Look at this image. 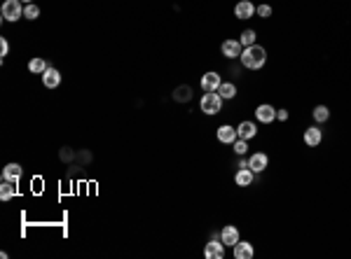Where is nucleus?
Returning a JSON list of instances; mask_svg holds the SVG:
<instances>
[{"mask_svg":"<svg viewBox=\"0 0 351 259\" xmlns=\"http://www.w3.org/2000/svg\"><path fill=\"white\" fill-rule=\"evenodd\" d=\"M241 66L248 70H260L265 63H267V49L260 45H253V47H244V52L239 56Z\"/></svg>","mask_w":351,"mask_h":259,"instance_id":"1","label":"nucleus"},{"mask_svg":"<svg viewBox=\"0 0 351 259\" xmlns=\"http://www.w3.org/2000/svg\"><path fill=\"white\" fill-rule=\"evenodd\" d=\"M222 103H225V100L220 98L218 91H206L201 96V100H199V110L204 114H208V117H213V114L222 112Z\"/></svg>","mask_w":351,"mask_h":259,"instance_id":"2","label":"nucleus"},{"mask_svg":"<svg viewBox=\"0 0 351 259\" xmlns=\"http://www.w3.org/2000/svg\"><path fill=\"white\" fill-rule=\"evenodd\" d=\"M21 16H23L21 0H5L2 2V19L5 21H19Z\"/></svg>","mask_w":351,"mask_h":259,"instance_id":"3","label":"nucleus"},{"mask_svg":"<svg viewBox=\"0 0 351 259\" xmlns=\"http://www.w3.org/2000/svg\"><path fill=\"white\" fill-rule=\"evenodd\" d=\"M204 257L206 259H222L225 257V243L220 238H211L206 245H204Z\"/></svg>","mask_w":351,"mask_h":259,"instance_id":"4","label":"nucleus"},{"mask_svg":"<svg viewBox=\"0 0 351 259\" xmlns=\"http://www.w3.org/2000/svg\"><path fill=\"white\" fill-rule=\"evenodd\" d=\"M220 52L225 59H229V61H234V59H239L241 56V52H244V47H241V42L239 40H225L220 45Z\"/></svg>","mask_w":351,"mask_h":259,"instance_id":"5","label":"nucleus"},{"mask_svg":"<svg viewBox=\"0 0 351 259\" xmlns=\"http://www.w3.org/2000/svg\"><path fill=\"white\" fill-rule=\"evenodd\" d=\"M253 14H255V5L251 0H239L234 5V16L239 21H248V19H253Z\"/></svg>","mask_w":351,"mask_h":259,"instance_id":"6","label":"nucleus"},{"mask_svg":"<svg viewBox=\"0 0 351 259\" xmlns=\"http://www.w3.org/2000/svg\"><path fill=\"white\" fill-rule=\"evenodd\" d=\"M255 119L260 124H272L276 119V107L269 105V103H262V105L255 107Z\"/></svg>","mask_w":351,"mask_h":259,"instance_id":"7","label":"nucleus"},{"mask_svg":"<svg viewBox=\"0 0 351 259\" xmlns=\"http://www.w3.org/2000/svg\"><path fill=\"white\" fill-rule=\"evenodd\" d=\"M220 84H222L220 73H215V70H208V73L201 75V89H204V91H218Z\"/></svg>","mask_w":351,"mask_h":259,"instance_id":"8","label":"nucleus"},{"mask_svg":"<svg viewBox=\"0 0 351 259\" xmlns=\"http://www.w3.org/2000/svg\"><path fill=\"white\" fill-rule=\"evenodd\" d=\"M215 138L220 140L222 145H232V143L239 138V133H237V129H234V126L222 124V126H218V131H215Z\"/></svg>","mask_w":351,"mask_h":259,"instance_id":"9","label":"nucleus"},{"mask_svg":"<svg viewBox=\"0 0 351 259\" xmlns=\"http://www.w3.org/2000/svg\"><path fill=\"white\" fill-rule=\"evenodd\" d=\"M220 241L227 245V248H234V245L241 241V238H239V229L234 227V224H227V227H222V229H220Z\"/></svg>","mask_w":351,"mask_h":259,"instance_id":"10","label":"nucleus"},{"mask_svg":"<svg viewBox=\"0 0 351 259\" xmlns=\"http://www.w3.org/2000/svg\"><path fill=\"white\" fill-rule=\"evenodd\" d=\"M232 255H234V259H253L255 257V248H253V243H248V241H239V243L232 248Z\"/></svg>","mask_w":351,"mask_h":259,"instance_id":"11","label":"nucleus"},{"mask_svg":"<svg viewBox=\"0 0 351 259\" xmlns=\"http://www.w3.org/2000/svg\"><path fill=\"white\" fill-rule=\"evenodd\" d=\"M267 164H269V157L265 152H255L248 157V168H251L253 173H262L267 168Z\"/></svg>","mask_w":351,"mask_h":259,"instance_id":"12","label":"nucleus"},{"mask_svg":"<svg viewBox=\"0 0 351 259\" xmlns=\"http://www.w3.org/2000/svg\"><path fill=\"white\" fill-rule=\"evenodd\" d=\"M321 140H323V131H321L319 126H309V129L305 131V145L307 147H319Z\"/></svg>","mask_w":351,"mask_h":259,"instance_id":"13","label":"nucleus"},{"mask_svg":"<svg viewBox=\"0 0 351 259\" xmlns=\"http://www.w3.org/2000/svg\"><path fill=\"white\" fill-rule=\"evenodd\" d=\"M42 84H45L47 89H56L59 84H61V73L56 68H47L42 73Z\"/></svg>","mask_w":351,"mask_h":259,"instance_id":"14","label":"nucleus"},{"mask_svg":"<svg viewBox=\"0 0 351 259\" xmlns=\"http://www.w3.org/2000/svg\"><path fill=\"white\" fill-rule=\"evenodd\" d=\"M21 173H23V168L12 161V164H7V166L2 168V180H7V182H19Z\"/></svg>","mask_w":351,"mask_h":259,"instance_id":"15","label":"nucleus"},{"mask_svg":"<svg viewBox=\"0 0 351 259\" xmlns=\"http://www.w3.org/2000/svg\"><path fill=\"white\" fill-rule=\"evenodd\" d=\"M171 98L176 103H190L192 100V86L190 84H180V86H176L174 93H171Z\"/></svg>","mask_w":351,"mask_h":259,"instance_id":"16","label":"nucleus"},{"mask_svg":"<svg viewBox=\"0 0 351 259\" xmlns=\"http://www.w3.org/2000/svg\"><path fill=\"white\" fill-rule=\"evenodd\" d=\"M237 133L239 138H244V140H251V138L258 136V124L255 122H241L237 126Z\"/></svg>","mask_w":351,"mask_h":259,"instance_id":"17","label":"nucleus"},{"mask_svg":"<svg viewBox=\"0 0 351 259\" xmlns=\"http://www.w3.org/2000/svg\"><path fill=\"white\" fill-rule=\"evenodd\" d=\"M253 180H255V173H253L251 168H239L237 175H234V182H237L239 187H251Z\"/></svg>","mask_w":351,"mask_h":259,"instance_id":"18","label":"nucleus"},{"mask_svg":"<svg viewBox=\"0 0 351 259\" xmlns=\"http://www.w3.org/2000/svg\"><path fill=\"white\" fill-rule=\"evenodd\" d=\"M218 93H220L222 100H232L234 96H237V84L234 82H222L220 86H218Z\"/></svg>","mask_w":351,"mask_h":259,"instance_id":"19","label":"nucleus"},{"mask_svg":"<svg viewBox=\"0 0 351 259\" xmlns=\"http://www.w3.org/2000/svg\"><path fill=\"white\" fill-rule=\"evenodd\" d=\"M312 117H314V122L316 124H326L330 119V110H328V105H316L312 110Z\"/></svg>","mask_w":351,"mask_h":259,"instance_id":"20","label":"nucleus"},{"mask_svg":"<svg viewBox=\"0 0 351 259\" xmlns=\"http://www.w3.org/2000/svg\"><path fill=\"white\" fill-rule=\"evenodd\" d=\"M14 194H16V182L2 180V184H0V201H9V198H14Z\"/></svg>","mask_w":351,"mask_h":259,"instance_id":"21","label":"nucleus"},{"mask_svg":"<svg viewBox=\"0 0 351 259\" xmlns=\"http://www.w3.org/2000/svg\"><path fill=\"white\" fill-rule=\"evenodd\" d=\"M239 42H241V47H253V45H258V33L253 31V28H246V31L239 35Z\"/></svg>","mask_w":351,"mask_h":259,"instance_id":"22","label":"nucleus"},{"mask_svg":"<svg viewBox=\"0 0 351 259\" xmlns=\"http://www.w3.org/2000/svg\"><path fill=\"white\" fill-rule=\"evenodd\" d=\"M49 68V66H47V61L45 59H40V56H35V59H31V61H28V70H31V73H35V75H42V73H45V70Z\"/></svg>","mask_w":351,"mask_h":259,"instance_id":"23","label":"nucleus"},{"mask_svg":"<svg viewBox=\"0 0 351 259\" xmlns=\"http://www.w3.org/2000/svg\"><path fill=\"white\" fill-rule=\"evenodd\" d=\"M23 16L31 19V21H35V19L40 16V7L35 5V2H26V5H23Z\"/></svg>","mask_w":351,"mask_h":259,"instance_id":"24","label":"nucleus"},{"mask_svg":"<svg viewBox=\"0 0 351 259\" xmlns=\"http://www.w3.org/2000/svg\"><path fill=\"white\" fill-rule=\"evenodd\" d=\"M232 150H234V154H237V157H244V154L248 152V140H244V138H237V140L232 143Z\"/></svg>","mask_w":351,"mask_h":259,"instance_id":"25","label":"nucleus"},{"mask_svg":"<svg viewBox=\"0 0 351 259\" xmlns=\"http://www.w3.org/2000/svg\"><path fill=\"white\" fill-rule=\"evenodd\" d=\"M63 164H70V161L75 159V150H70V147H61V152H59Z\"/></svg>","mask_w":351,"mask_h":259,"instance_id":"26","label":"nucleus"},{"mask_svg":"<svg viewBox=\"0 0 351 259\" xmlns=\"http://www.w3.org/2000/svg\"><path fill=\"white\" fill-rule=\"evenodd\" d=\"M255 12H258V16H262V19H269V16H272V7H269V5H258Z\"/></svg>","mask_w":351,"mask_h":259,"instance_id":"27","label":"nucleus"},{"mask_svg":"<svg viewBox=\"0 0 351 259\" xmlns=\"http://www.w3.org/2000/svg\"><path fill=\"white\" fill-rule=\"evenodd\" d=\"M77 161H80V166L89 164V161H92V152H89V150H82V152L77 154Z\"/></svg>","mask_w":351,"mask_h":259,"instance_id":"28","label":"nucleus"},{"mask_svg":"<svg viewBox=\"0 0 351 259\" xmlns=\"http://www.w3.org/2000/svg\"><path fill=\"white\" fill-rule=\"evenodd\" d=\"M9 54V42H7V38H0V56L5 59Z\"/></svg>","mask_w":351,"mask_h":259,"instance_id":"29","label":"nucleus"},{"mask_svg":"<svg viewBox=\"0 0 351 259\" xmlns=\"http://www.w3.org/2000/svg\"><path fill=\"white\" fill-rule=\"evenodd\" d=\"M276 119H279V122H288V110H276Z\"/></svg>","mask_w":351,"mask_h":259,"instance_id":"30","label":"nucleus"},{"mask_svg":"<svg viewBox=\"0 0 351 259\" xmlns=\"http://www.w3.org/2000/svg\"><path fill=\"white\" fill-rule=\"evenodd\" d=\"M237 168H248V159H239L237 161Z\"/></svg>","mask_w":351,"mask_h":259,"instance_id":"31","label":"nucleus"},{"mask_svg":"<svg viewBox=\"0 0 351 259\" xmlns=\"http://www.w3.org/2000/svg\"><path fill=\"white\" fill-rule=\"evenodd\" d=\"M21 2H33V0H21Z\"/></svg>","mask_w":351,"mask_h":259,"instance_id":"32","label":"nucleus"}]
</instances>
